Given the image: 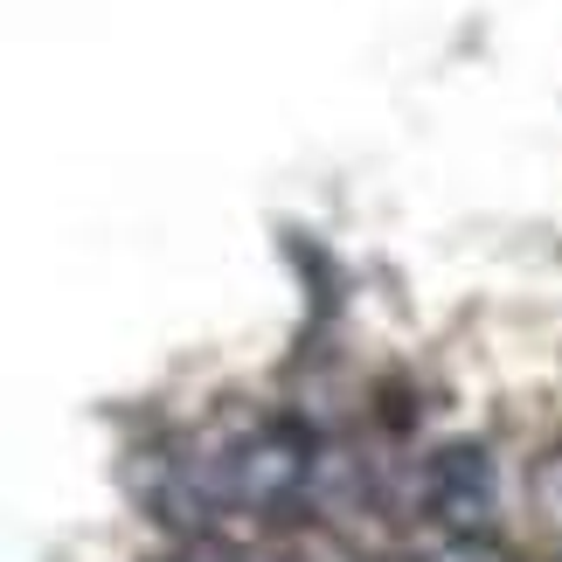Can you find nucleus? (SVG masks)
<instances>
[{
	"label": "nucleus",
	"mask_w": 562,
	"mask_h": 562,
	"mask_svg": "<svg viewBox=\"0 0 562 562\" xmlns=\"http://www.w3.org/2000/svg\"><path fill=\"white\" fill-rule=\"evenodd\" d=\"M175 562H236V555H229L223 542H188V549H181Z\"/></svg>",
	"instance_id": "3"
},
{
	"label": "nucleus",
	"mask_w": 562,
	"mask_h": 562,
	"mask_svg": "<svg viewBox=\"0 0 562 562\" xmlns=\"http://www.w3.org/2000/svg\"><path fill=\"white\" fill-rule=\"evenodd\" d=\"M319 451L299 424H265L250 430L236 451H223V501L244 514H278L313 486Z\"/></svg>",
	"instance_id": "1"
},
{
	"label": "nucleus",
	"mask_w": 562,
	"mask_h": 562,
	"mask_svg": "<svg viewBox=\"0 0 562 562\" xmlns=\"http://www.w3.org/2000/svg\"><path fill=\"white\" fill-rule=\"evenodd\" d=\"M493 493H501V480H493V451L486 445H445L438 459H430V472H424L430 521L445 535H459V542H472V535L493 521Z\"/></svg>",
	"instance_id": "2"
},
{
	"label": "nucleus",
	"mask_w": 562,
	"mask_h": 562,
	"mask_svg": "<svg viewBox=\"0 0 562 562\" xmlns=\"http://www.w3.org/2000/svg\"><path fill=\"white\" fill-rule=\"evenodd\" d=\"M438 562H486L480 549H451V555H438Z\"/></svg>",
	"instance_id": "4"
}]
</instances>
